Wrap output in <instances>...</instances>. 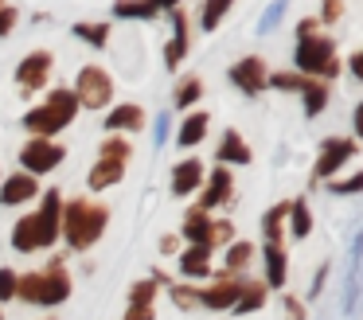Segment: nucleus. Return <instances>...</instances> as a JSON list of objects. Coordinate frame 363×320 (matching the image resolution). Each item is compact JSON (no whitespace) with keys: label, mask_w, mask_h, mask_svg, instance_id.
Instances as JSON below:
<instances>
[{"label":"nucleus","mask_w":363,"mask_h":320,"mask_svg":"<svg viewBox=\"0 0 363 320\" xmlns=\"http://www.w3.org/2000/svg\"><path fill=\"white\" fill-rule=\"evenodd\" d=\"M59 219H63V195L59 192H48L43 195V207L35 215L20 219L12 226V246L16 250H40V246H51L59 238Z\"/></svg>","instance_id":"obj_1"},{"label":"nucleus","mask_w":363,"mask_h":320,"mask_svg":"<svg viewBox=\"0 0 363 320\" xmlns=\"http://www.w3.org/2000/svg\"><path fill=\"white\" fill-rule=\"evenodd\" d=\"M106 219H110V211H106L102 203L74 199V203H67V207H63L59 226L67 231V242H71L74 250H90L98 242V234H102Z\"/></svg>","instance_id":"obj_2"},{"label":"nucleus","mask_w":363,"mask_h":320,"mask_svg":"<svg viewBox=\"0 0 363 320\" xmlns=\"http://www.w3.org/2000/svg\"><path fill=\"white\" fill-rule=\"evenodd\" d=\"M74 109H79V101H74L71 90H51V98L43 101L40 109H32V114L24 117V129L35 133V137H55L59 129H67L74 117Z\"/></svg>","instance_id":"obj_3"},{"label":"nucleus","mask_w":363,"mask_h":320,"mask_svg":"<svg viewBox=\"0 0 363 320\" xmlns=\"http://www.w3.org/2000/svg\"><path fill=\"white\" fill-rule=\"evenodd\" d=\"M297 67L305 70V78L308 75H316V78H336L340 75V62H336V47H332V39L328 35H305V39H297Z\"/></svg>","instance_id":"obj_4"},{"label":"nucleus","mask_w":363,"mask_h":320,"mask_svg":"<svg viewBox=\"0 0 363 320\" xmlns=\"http://www.w3.org/2000/svg\"><path fill=\"white\" fill-rule=\"evenodd\" d=\"M71 94H74V101H82L86 109H102L106 101L113 98V78L106 75L102 67H82Z\"/></svg>","instance_id":"obj_5"},{"label":"nucleus","mask_w":363,"mask_h":320,"mask_svg":"<svg viewBox=\"0 0 363 320\" xmlns=\"http://www.w3.org/2000/svg\"><path fill=\"white\" fill-rule=\"evenodd\" d=\"M63 156H67L63 145H55V140H48V137H35V140H28V145L20 148V164H24L28 176H43V172L59 168Z\"/></svg>","instance_id":"obj_6"},{"label":"nucleus","mask_w":363,"mask_h":320,"mask_svg":"<svg viewBox=\"0 0 363 320\" xmlns=\"http://www.w3.org/2000/svg\"><path fill=\"white\" fill-rule=\"evenodd\" d=\"M184 234H188L196 246H219V242L230 238V223H211V215L207 211H188V219H184Z\"/></svg>","instance_id":"obj_7"},{"label":"nucleus","mask_w":363,"mask_h":320,"mask_svg":"<svg viewBox=\"0 0 363 320\" xmlns=\"http://www.w3.org/2000/svg\"><path fill=\"white\" fill-rule=\"evenodd\" d=\"M352 156H355V140H352V137L324 140V145H320V160H316V176L328 180L332 172H336L344 160H352Z\"/></svg>","instance_id":"obj_8"},{"label":"nucleus","mask_w":363,"mask_h":320,"mask_svg":"<svg viewBox=\"0 0 363 320\" xmlns=\"http://www.w3.org/2000/svg\"><path fill=\"white\" fill-rule=\"evenodd\" d=\"M230 82L242 86L246 94L266 90V62H262L258 55H250V59H238L235 67H230Z\"/></svg>","instance_id":"obj_9"},{"label":"nucleus","mask_w":363,"mask_h":320,"mask_svg":"<svg viewBox=\"0 0 363 320\" xmlns=\"http://www.w3.org/2000/svg\"><path fill=\"white\" fill-rule=\"evenodd\" d=\"M48 75H51V55L48 51L28 55V59L16 67V82L24 86V90H40V86H48Z\"/></svg>","instance_id":"obj_10"},{"label":"nucleus","mask_w":363,"mask_h":320,"mask_svg":"<svg viewBox=\"0 0 363 320\" xmlns=\"http://www.w3.org/2000/svg\"><path fill=\"white\" fill-rule=\"evenodd\" d=\"M67 297H71V277L63 273V265L40 270V304H63Z\"/></svg>","instance_id":"obj_11"},{"label":"nucleus","mask_w":363,"mask_h":320,"mask_svg":"<svg viewBox=\"0 0 363 320\" xmlns=\"http://www.w3.org/2000/svg\"><path fill=\"white\" fill-rule=\"evenodd\" d=\"M35 192H40V184H35V176H28V172H16V176L0 180V203H9V207L28 203Z\"/></svg>","instance_id":"obj_12"},{"label":"nucleus","mask_w":363,"mask_h":320,"mask_svg":"<svg viewBox=\"0 0 363 320\" xmlns=\"http://www.w3.org/2000/svg\"><path fill=\"white\" fill-rule=\"evenodd\" d=\"M238 285H242V281L227 273L223 281H215V285H207L203 293H199V304H207V309H235Z\"/></svg>","instance_id":"obj_13"},{"label":"nucleus","mask_w":363,"mask_h":320,"mask_svg":"<svg viewBox=\"0 0 363 320\" xmlns=\"http://www.w3.org/2000/svg\"><path fill=\"white\" fill-rule=\"evenodd\" d=\"M172 23H176V35H172V43H168V51H164L168 70H176V62H184V55H188V20H184L180 8H172Z\"/></svg>","instance_id":"obj_14"},{"label":"nucleus","mask_w":363,"mask_h":320,"mask_svg":"<svg viewBox=\"0 0 363 320\" xmlns=\"http://www.w3.org/2000/svg\"><path fill=\"white\" fill-rule=\"evenodd\" d=\"M199 180H203V164L199 160H184L172 168V192L176 195H191L199 187Z\"/></svg>","instance_id":"obj_15"},{"label":"nucleus","mask_w":363,"mask_h":320,"mask_svg":"<svg viewBox=\"0 0 363 320\" xmlns=\"http://www.w3.org/2000/svg\"><path fill=\"white\" fill-rule=\"evenodd\" d=\"M230 195V172L227 168H215L211 172V187L203 192V199H199V211H211L215 203H223Z\"/></svg>","instance_id":"obj_16"},{"label":"nucleus","mask_w":363,"mask_h":320,"mask_svg":"<svg viewBox=\"0 0 363 320\" xmlns=\"http://www.w3.org/2000/svg\"><path fill=\"white\" fill-rule=\"evenodd\" d=\"M106 129H145V109L141 106H118L106 117Z\"/></svg>","instance_id":"obj_17"},{"label":"nucleus","mask_w":363,"mask_h":320,"mask_svg":"<svg viewBox=\"0 0 363 320\" xmlns=\"http://www.w3.org/2000/svg\"><path fill=\"white\" fill-rule=\"evenodd\" d=\"M262 301H266V281H242V285H238V297H235V309L238 312L262 309Z\"/></svg>","instance_id":"obj_18"},{"label":"nucleus","mask_w":363,"mask_h":320,"mask_svg":"<svg viewBox=\"0 0 363 320\" xmlns=\"http://www.w3.org/2000/svg\"><path fill=\"white\" fill-rule=\"evenodd\" d=\"M121 172H125V164H121V160H98L94 168H90V187H94V192H102V187L118 184Z\"/></svg>","instance_id":"obj_19"},{"label":"nucleus","mask_w":363,"mask_h":320,"mask_svg":"<svg viewBox=\"0 0 363 320\" xmlns=\"http://www.w3.org/2000/svg\"><path fill=\"white\" fill-rule=\"evenodd\" d=\"M180 270L188 273V277H203V273H211V250H207V246H191L188 254L180 258Z\"/></svg>","instance_id":"obj_20"},{"label":"nucleus","mask_w":363,"mask_h":320,"mask_svg":"<svg viewBox=\"0 0 363 320\" xmlns=\"http://www.w3.org/2000/svg\"><path fill=\"white\" fill-rule=\"evenodd\" d=\"M203 133H207V114H191L188 121L180 125V133H176V145L191 148V145H199V140H203Z\"/></svg>","instance_id":"obj_21"},{"label":"nucleus","mask_w":363,"mask_h":320,"mask_svg":"<svg viewBox=\"0 0 363 320\" xmlns=\"http://www.w3.org/2000/svg\"><path fill=\"white\" fill-rule=\"evenodd\" d=\"M285 285V250L281 246H266V289Z\"/></svg>","instance_id":"obj_22"},{"label":"nucleus","mask_w":363,"mask_h":320,"mask_svg":"<svg viewBox=\"0 0 363 320\" xmlns=\"http://www.w3.org/2000/svg\"><path fill=\"white\" fill-rule=\"evenodd\" d=\"M219 160H238V164H246V160H250V148H246V140L238 137L235 129H230V133H223V145H219Z\"/></svg>","instance_id":"obj_23"},{"label":"nucleus","mask_w":363,"mask_h":320,"mask_svg":"<svg viewBox=\"0 0 363 320\" xmlns=\"http://www.w3.org/2000/svg\"><path fill=\"white\" fill-rule=\"evenodd\" d=\"M285 215H289V226H293V234H297V238H305V234L313 231V215H308V203L305 199L289 203V211H285Z\"/></svg>","instance_id":"obj_24"},{"label":"nucleus","mask_w":363,"mask_h":320,"mask_svg":"<svg viewBox=\"0 0 363 320\" xmlns=\"http://www.w3.org/2000/svg\"><path fill=\"white\" fill-rule=\"evenodd\" d=\"M235 4V0H203V8H199V20H203V31H215L223 20V12Z\"/></svg>","instance_id":"obj_25"},{"label":"nucleus","mask_w":363,"mask_h":320,"mask_svg":"<svg viewBox=\"0 0 363 320\" xmlns=\"http://www.w3.org/2000/svg\"><path fill=\"white\" fill-rule=\"evenodd\" d=\"M199 94H203V86H199V78H196V75H188L180 86H176V109H188L191 101L199 98Z\"/></svg>","instance_id":"obj_26"},{"label":"nucleus","mask_w":363,"mask_h":320,"mask_svg":"<svg viewBox=\"0 0 363 320\" xmlns=\"http://www.w3.org/2000/svg\"><path fill=\"white\" fill-rule=\"evenodd\" d=\"M250 254H254V250H250V242H235V246L227 250V273H230V277L246 270V262H250Z\"/></svg>","instance_id":"obj_27"},{"label":"nucleus","mask_w":363,"mask_h":320,"mask_svg":"<svg viewBox=\"0 0 363 320\" xmlns=\"http://www.w3.org/2000/svg\"><path fill=\"white\" fill-rule=\"evenodd\" d=\"M74 35L94 43V47H102L106 39H110V23H74Z\"/></svg>","instance_id":"obj_28"},{"label":"nucleus","mask_w":363,"mask_h":320,"mask_svg":"<svg viewBox=\"0 0 363 320\" xmlns=\"http://www.w3.org/2000/svg\"><path fill=\"white\" fill-rule=\"evenodd\" d=\"M113 12H118V16H141V20H149V16L157 12V4H152V0H118V4H113Z\"/></svg>","instance_id":"obj_29"},{"label":"nucleus","mask_w":363,"mask_h":320,"mask_svg":"<svg viewBox=\"0 0 363 320\" xmlns=\"http://www.w3.org/2000/svg\"><path fill=\"white\" fill-rule=\"evenodd\" d=\"M269 82H274L277 90H301V94H305L308 86H313V78H305V75H269L266 86H269Z\"/></svg>","instance_id":"obj_30"},{"label":"nucleus","mask_w":363,"mask_h":320,"mask_svg":"<svg viewBox=\"0 0 363 320\" xmlns=\"http://www.w3.org/2000/svg\"><path fill=\"white\" fill-rule=\"evenodd\" d=\"M129 148H133L129 140L106 137V140H102V160H121V164H125V160H129Z\"/></svg>","instance_id":"obj_31"},{"label":"nucleus","mask_w":363,"mask_h":320,"mask_svg":"<svg viewBox=\"0 0 363 320\" xmlns=\"http://www.w3.org/2000/svg\"><path fill=\"white\" fill-rule=\"evenodd\" d=\"M324 101H328V86H320V82H313L305 90V109H308V117H316L324 109Z\"/></svg>","instance_id":"obj_32"},{"label":"nucleus","mask_w":363,"mask_h":320,"mask_svg":"<svg viewBox=\"0 0 363 320\" xmlns=\"http://www.w3.org/2000/svg\"><path fill=\"white\" fill-rule=\"evenodd\" d=\"M16 281H20L16 270H0V301H12L16 297Z\"/></svg>","instance_id":"obj_33"},{"label":"nucleus","mask_w":363,"mask_h":320,"mask_svg":"<svg viewBox=\"0 0 363 320\" xmlns=\"http://www.w3.org/2000/svg\"><path fill=\"white\" fill-rule=\"evenodd\" d=\"M152 293H157V281H137L133 293H129V301L133 304H152Z\"/></svg>","instance_id":"obj_34"},{"label":"nucleus","mask_w":363,"mask_h":320,"mask_svg":"<svg viewBox=\"0 0 363 320\" xmlns=\"http://www.w3.org/2000/svg\"><path fill=\"white\" fill-rule=\"evenodd\" d=\"M20 16H16V8H9L4 0H0V35H9L12 31V23H16Z\"/></svg>","instance_id":"obj_35"},{"label":"nucleus","mask_w":363,"mask_h":320,"mask_svg":"<svg viewBox=\"0 0 363 320\" xmlns=\"http://www.w3.org/2000/svg\"><path fill=\"white\" fill-rule=\"evenodd\" d=\"M340 16H344V0H324V20L336 23Z\"/></svg>","instance_id":"obj_36"},{"label":"nucleus","mask_w":363,"mask_h":320,"mask_svg":"<svg viewBox=\"0 0 363 320\" xmlns=\"http://www.w3.org/2000/svg\"><path fill=\"white\" fill-rule=\"evenodd\" d=\"M359 187H363V176H359V172H355V176H352V180H344V184H332V192L347 195V192H359Z\"/></svg>","instance_id":"obj_37"},{"label":"nucleus","mask_w":363,"mask_h":320,"mask_svg":"<svg viewBox=\"0 0 363 320\" xmlns=\"http://www.w3.org/2000/svg\"><path fill=\"white\" fill-rule=\"evenodd\" d=\"M125 320H152V304H129Z\"/></svg>","instance_id":"obj_38"},{"label":"nucleus","mask_w":363,"mask_h":320,"mask_svg":"<svg viewBox=\"0 0 363 320\" xmlns=\"http://www.w3.org/2000/svg\"><path fill=\"white\" fill-rule=\"evenodd\" d=\"M305 35H316V20H301L297 23V39H305Z\"/></svg>","instance_id":"obj_39"},{"label":"nucleus","mask_w":363,"mask_h":320,"mask_svg":"<svg viewBox=\"0 0 363 320\" xmlns=\"http://www.w3.org/2000/svg\"><path fill=\"white\" fill-rule=\"evenodd\" d=\"M285 304H289V316H293V320H301V316H305V309H301V301H293V297H289Z\"/></svg>","instance_id":"obj_40"},{"label":"nucleus","mask_w":363,"mask_h":320,"mask_svg":"<svg viewBox=\"0 0 363 320\" xmlns=\"http://www.w3.org/2000/svg\"><path fill=\"white\" fill-rule=\"evenodd\" d=\"M160 250H164V254H172V250H176V234H168V238H160Z\"/></svg>","instance_id":"obj_41"},{"label":"nucleus","mask_w":363,"mask_h":320,"mask_svg":"<svg viewBox=\"0 0 363 320\" xmlns=\"http://www.w3.org/2000/svg\"><path fill=\"white\" fill-rule=\"evenodd\" d=\"M152 4H157V8H176L180 0H152Z\"/></svg>","instance_id":"obj_42"},{"label":"nucleus","mask_w":363,"mask_h":320,"mask_svg":"<svg viewBox=\"0 0 363 320\" xmlns=\"http://www.w3.org/2000/svg\"><path fill=\"white\" fill-rule=\"evenodd\" d=\"M0 320H4V316H0Z\"/></svg>","instance_id":"obj_43"}]
</instances>
